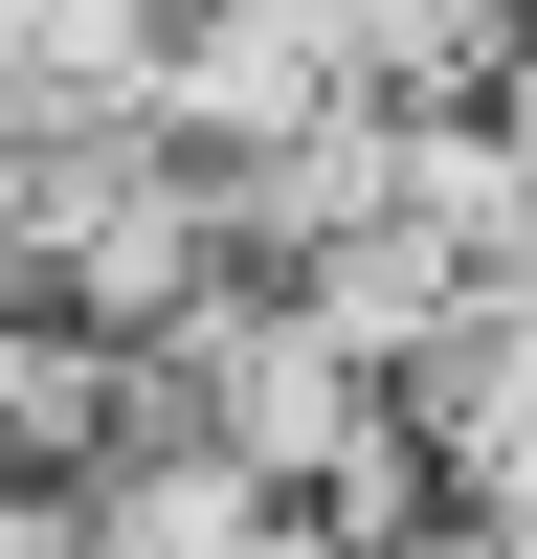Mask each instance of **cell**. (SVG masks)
I'll return each instance as SVG.
<instances>
[{"label": "cell", "mask_w": 537, "mask_h": 559, "mask_svg": "<svg viewBox=\"0 0 537 559\" xmlns=\"http://www.w3.org/2000/svg\"><path fill=\"white\" fill-rule=\"evenodd\" d=\"M470 134H492V179H515V224H537V45L492 68V112H470Z\"/></svg>", "instance_id": "obj_1"}, {"label": "cell", "mask_w": 537, "mask_h": 559, "mask_svg": "<svg viewBox=\"0 0 537 559\" xmlns=\"http://www.w3.org/2000/svg\"><path fill=\"white\" fill-rule=\"evenodd\" d=\"M45 23H68V0H0V90H23V45H45Z\"/></svg>", "instance_id": "obj_2"}]
</instances>
